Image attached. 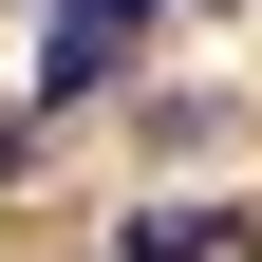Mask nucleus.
Returning <instances> with one entry per match:
<instances>
[{"label":"nucleus","instance_id":"nucleus-2","mask_svg":"<svg viewBox=\"0 0 262 262\" xmlns=\"http://www.w3.org/2000/svg\"><path fill=\"white\" fill-rule=\"evenodd\" d=\"M113 262H225V206H169V187H150V206L113 225Z\"/></svg>","mask_w":262,"mask_h":262},{"label":"nucleus","instance_id":"nucleus-1","mask_svg":"<svg viewBox=\"0 0 262 262\" xmlns=\"http://www.w3.org/2000/svg\"><path fill=\"white\" fill-rule=\"evenodd\" d=\"M113 75H131V38H113V19H56L19 94H38V113H75V94H113Z\"/></svg>","mask_w":262,"mask_h":262},{"label":"nucleus","instance_id":"nucleus-4","mask_svg":"<svg viewBox=\"0 0 262 262\" xmlns=\"http://www.w3.org/2000/svg\"><path fill=\"white\" fill-rule=\"evenodd\" d=\"M56 19H113V38H150V19H169V0H56Z\"/></svg>","mask_w":262,"mask_h":262},{"label":"nucleus","instance_id":"nucleus-3","mask_svg":"<svg viewBox=\"0 0 262 262\" xmlns=\"http://www.w3.org/2000/svg\"><path fill=\"white\" fill-rule=\"evenodd\" d=\"M19 169H38V94H19V113H0V187H19Z\"/></svg>","mask_w":262,"mask_h":262}]
</instances>
